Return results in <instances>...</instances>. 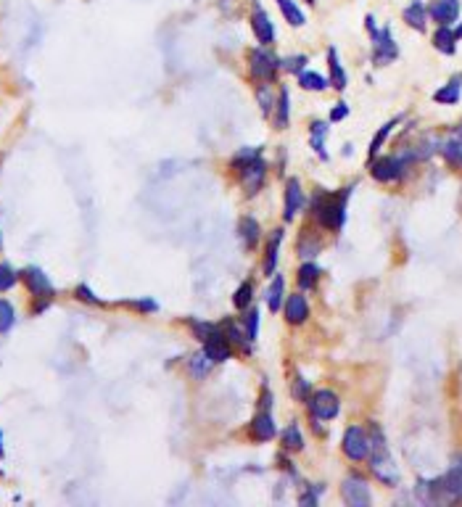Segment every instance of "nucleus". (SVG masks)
I'll return each instance as SVG.
<instances>
[{
  "mask_svg": "<svg viewBox=\"0 0 462 507\" xmlns=\"http://www.w3.org/2000/svg\"><path fill=\"white\" fill-rule=\"evenodd\" d=\"M0 452H3V436H0Z\"/></svg>",
  "mask_w": 462,
  "mask_h": 507,
  "instance_id": "nucleus-46",
  "label": "nucleus"
},
{
  "mask_svg": "<svg viewBox=\"0 0 462 507\" xmlns=\"http://www.w3.org/2000/svg\"><path fill=\"white\" fill-rule=\"evenodd\" d=\"M288 114H291V98H288V90L280 88V98H278V111H275V127L285 130V127H288Z\"/></svg>",
  "mask_w": 462,
  "mask_h": 507,
  "instance_id": "nucleus-25",
  "label": "nucleus"
},
{
  "mask_svg": "<svg viewBox=\"0 0 462 507\" xmlns=\"http://www.w3.org/2000/svg\"><path fill=\"white\" fill-rule=\"evenodd\" d=\"M16 314H14V307L6 301V298H0V333H6V330L14 325Z\"/></svg>",
  "mask_w": 462,
  "mask_h": 507,
  "instance_id": "nucleus-35",
  "label": "nucleus"
},
{
  "mask_svg": "<svg viewBox=\"0 0 462 507\" xmlns=\"http://www.w3.org/2000/svg\"><path fill=\"white\" fill-rule=\"evenodd\" d=\"M77 296L82 298V301H90V304H101L98 298L90 294V288H85V285H79V288H77Z\"/></svg>",
  "mask_w": 462,
  "mask_h": 507,
  "instance_id": "nucleus-43",
  "label": "nucleus"
},
{
  "mask_svg": "<svg viewBox=\"0 0 462 507\" xmlns=\"http://www.w3.org/2000/svg\"><path fill=\"white\" fill-rule=\"evenodd\" d=\"M235 172L240 175L243 180V185H246V191L249 193H259V188L264 185V175H267V164L259 159V156H253L249 162H235Z\"/></svg>",
  "mask_w": 462,
  "mask_h": 507,
  "instance_id": "nucleus-4",
  "label": "nucleus"
},
{
  "mask_svg": "<svg viewBox=\"0 0 462 507\" xmlns=\"http://www.w3.org/2000/svg\"><path fill=\"white\" fill-rule=\"evenodd\" d=\"M317 278H320V267L317 265H312V262L301 265V269H298V285L301 288H312L317 283Z\"/></svg>",
  "mask_w": 462,
  "mask_h": 507,
  "instance_id": "nucleus-31",
  "label": "nucleus"
},
{
  "mask_svg": "<svg viewBox=\"0 0 462 507\" xmlns=\"http://www.w3.org/2000/svg\"><path fill=\"white\" fill-rule=\"evenodd\" d=\"M454 40H457V37H454V32L441 24V30L436 32V37H433V45H436L439 50H444V53L452 56V53H454Z\"/></svg>",
  "mask_w": 462,
  "mask_h": 507,
  "instance_id": "nucleus-27",
  "label": "nucleus"
},
{
  "mask_svg": "<svg viewBox=\"0 0 462 507\" xmlns=\"http://www.w3.org/2000/svg\"><path fill=\"white\" fill-rule=\"evenodd\" d=\"M428 14L433 16V21L449 27V24L457 21V16H460V0H433Z\"/></svg>",
  "mask_w": 462,
  "mask_h": 507,
  "instance_id": "nucleus-13",
  "label": "nucleus"
},
{
  "mask_svg": "<svg viewBox=\"0 0 462 507\" xmlns=\"http://www.w3.org/2000/svg\"><path fill=\"white\" fill-rule=\"evenodd\" d=\"M454 37H462V24L457 27V32H454Z\"/></svg>",
  "mask_w": 462,
  "mask_h": 507,
  "instance_id": "nucleus-45",
  "label": "nucleus"
},
{
  "mask_svg": "<svg viewBox=\"0 0 462 507\" xmlns=\"http://www.w3.org/2000/svg\"><path fill=\"white\" fill-rule=\"evenodd\" d=\"M211 365H214V362L206 357V352H198V354H193V357L188 359V370H191L193 378H206V373L211 370Z\"/></svg>",
  "mask_w": 462,
  "mask_h": 507,
  "instance_id": "nucleus-22",
  "label": "nucleus"
},
{
  "mask_svg": "<svg viewBox=\"0 0 462 507\" xmlns=\"http://www.w3.org/2000/svg\"><path fill=\"white\" fill-rule=\"evenodd\" d=\"M425 19H428V11H425V6L415 0L412 6H407L404 8V21L412 27V30H425Z\"/></svg>",
  "mask_w": 462,
  "mask_h": 507,
  "instance_id": "nucleus-19",
  "label": "nucleus"
},
{
  "mask_svg": "<svg viewBox=\"0 0 462 507\" xmlns=\"http://www.w3.org/2000/svg\"><path fill=\"white\" fill-rule=\"evenodd\" d=\"M269 407H272V396H269V391L264 388L262 391V410H269Z\"/></svg>",
  "mask_w": 462,
  "mask_h": 507,
  "instance_id": "nucleus-44",
  "label": "nucleus"
},
{
  "mask_svg": "<svg viewBox=\"0 0 462 507\" xmlns=\"http://www.w3.org/2000/svg\"><path fill=\"white\" fill-rule=\"evenodd\" d=\"M441 484H444V492H449L452 497H462V460L454 463V468L441 478Z\"/></svg>",
  "mask_w": 462,
  "mask_h": 507,
  "instance_id": "nucleus-20",
  "label": "nucleus"
},
{
  "mask_svg": "<svg viewBox=\"0 0 462 507\" xmlns=\"http://www.w3.org/2000/svg\"><path fill=\"white\" fill-rule=\"evenodd\" d=\"M204 352L211 362H227L230 354H233V346H230V338L224 336L222 330H211L209 336L204 338Z\"/></svg>",
  "mask_w": 462,
  "mask_h": 507,
  "instance_id": "nucleus-9",
  "label": "nucleus"
},
{
  "mask_svg": "<svg viewBox=\"0 0 462 507\" xmlns=\"http://www.w3.org/2000/svg\"><path fill=\"white\" fill-rule=\"evenodd\" d=\"M341 494H343V502L349 507H367L373 502V497H370V486H367V481L359 476H349L343 481L341 486Z\"/></svg>",
  "mask_w": 462,
  "mask_h": 507,
  "instance_id": "nucleus-7",
  "label": "nucleus"
},
{
  "mask_svg": "<svg viewBox=\"0 0 462 507\" xmlns=\"http://www.w3.org/2000/svg\"><path fill=\"white\" fill-rule=\"evenodd\" d=\"M275 433H278V428H275V420L269 415V410H262L259 415H253L251 436L256 441H269V439H275Z\"/></svg>",
  "mask_w": 462,
  "mask_h": 507,
  "instance_id": "nucleus-16",
  "label": "nucleus"
},
{
  "mask_svg": "<svg viewBox=\"0 0 462 507\" xmlns=\"http://www.w3.org/2000/svg\"><path fill=\"white\" fill-rule=\"evenodd\" d=\"M309 410H312L314 420H333L338 415V410H341V402H338V396L328 391V388H323V391H314L309 394Z\"/></svg>",
  "mask_w": 462,
  "mask_h": 507,
  "instance_id": "nucleus-5",
  "label": "nucleus"
},
{
  "mask_svg": "<svg viewBox=\"0 0 462 507\" xmlns=\"http://www.w3.org/2000/svg\"><path fill=\"white\" fill-rule=\"evenodd\" d=\"M16 278H19V275H16L8 265H0V291H8V288L16 283Z\"/></svg>",
  "mask_w": 462,
  "mask_h": 507,
  "instance_id": "nucleus-38",
  "label": "nucleus"
},
{
  "mask_svg": "<svg viewBox=\"0 0 462 507\" xmlns=\"http://www.w3.org/2000/svg\"><path fill=\"white\" fill-rule=\"evenodd\" d=\"M283 288H285V280L280 275H275V280H272V285H269V291H267L269 312H280V309H283Z\"/></svg>",
  "mask_w": 462,
  "mask_h": 507,
  "instance_id": "nucleus-21",
  "label": "nucleus"
},
{
  "mask_svg": "<svg viewBox=\"0 0 462 507\" xmlns=\"http://www.w3.org/2000/svg\"><path fill=\"white\" fill-rule=\"evenodd\" d=\"M304 207V193H301V182L298 180H288L285 182V222H291Z\"/></svg>",
  "mask_w": 462,
  "mask_h": 507,
  "instance_id": "nucleus-12",
  "label": "nucleus"
},
{
  "mask_svg": "<svg viewBox=\"0 0 462 507\" xmlns=\"http://www.w3.org/2000/svg\"><path fill=\"white\" fill-rule=\"evenodd\" d=\"M441 153H444V159H447L449 164L462 166V124L457 127V130H454V133L449 135L447 140H444Z\"/></svg>",
  "mask_w": 462,
  "mask_h": 507,
  "instance_id": "nucleus-17",
  "label": "nucleus"
},
{
  "mask_svg": "<svg viewBox=\"0 0 462 507\" xmlns=\"http://www.w3.org/2000/svg\"><path fill=\"white\" fill-rule=\"evenodd\" d=\"M280 240H283V230H275V236L267 246V259H264V272L275 275V262H278V251H280Z\"/></svg>",
  "mask_w": 462,
  "mask_h": 507,
  "instance_id": "nucleus-24",
  "label": "nucleus"
},
{
  "mask_svg": "<svg viewBox=\"0 0 462 507\" xmlns=\"http://www.w3.org/2000/svg\"><path fill=\"white\" fill-rule=\"evenodd\" d=\"M460 88H462V75L452 77L449 85H444L441 90H436L433 101H436V104H457V101H460Z\"/></svg>",
  "mask_w": 462,
  "mask_h": 507,
  "instance_id": "nucleus-18",
  "label": "nucleus"
},
{
  "mask_svg": "<svg viewBox=\"0 0 462 507\" xmlns=\"http://www.w3.org/2000/svg\"><path fill=\"white\" fill-rule=\"evenodd\" d=\"M298 82H301V88L304 90H317V93L328 88V79L323 75H314V72H301V75H298Z\"/></svg>",
  "mask_w": 462,
  "mask_h": 507,
  "instance_id": "nucleus-30",
  "label": "nucleus"
},
{
  "mask_svg": "<svg viewBox=\"0 0 462 507\" xmlns=\"http://www.w3.org/2000/svg\"><path fill=\"white\" fill-rule=\"evenodd\" d=\"M328 59H330V72H333V88L343 90V88H346V72H343L341 61H338L336 48H330V50H328Z\"/></svg>",
  "mask_w": 462,
  "mask_h": 507,
  "instance_id": "nucleus-26",
  "label": "nucleus"
},
{
  "mask_svg": "<svg viewBox=\"0 0 462 507\" xmlns=\"http://www.w3.org/2000/svg\"><path fill=\"white\" fill-rule=\"evenodd\" d=\"M253 301V285L251 283H240L238 291L233 294V304L238 307V309H249Z\"/></svg>",
  "mask_w": 462,
  "mask_h": 507,
  "instance_id": "nucleus-32",
  "label": "nucleus"
},
{
  "mask_svg": "<svg viewBox=\"0 0 462 507\" xmlns=\"http://www.w3.org/2000/svg\"><path fill=\"white\" fill-rule=\"evenodd\" d=\"M283 447L291 449V452H298V449L304 447V439H301L298 425H288V428L283 431Z\"/></svg>",
  "mask_w": 462,
  "mask_h": 507,
  "instance_id": "nucleus-33",
  "label": "nucleus"
},
{
  "mask_svg": "<svg viewBox=\"0 0 462 507\" xmlns=\"http://www.w3.org/2000/svg\"><path fill=\"white\" fill-rule=\"evenodd\" d=\"M283 312H285V320H288L291 325H301V323H307V317H309V304H307V298L301 296V294H293V296H288V301L283 304Z\"/></svg>",
  "mask_w": 462,
  "mask_h": 507,
  "instance_id": "nucleus-14",
  "label": "nucleus"
},
{
  "mask_svg": "<svg viewBox=\"0 0 462 507\" xmlns=\"http://www.w3.org/2000/svg\"><path fill=\"white\" fill-rule=\"evenodd\" d=\"M346 114H349L346 104H338L336 108H333V111H330V119H333V122H341V119H346Z\"/></svg>",
  "mask_w": 462,
  "mask_h": 507,
  "instance_id": "nucleus-42",
  "label": "nucleus"
},
{
  "mask_svg": "<svg viewBox=\"0 0 462 507\" xmlns=\"http://www.w3.org/2000/svg\"><path fill=\"white\" fill-rule=\"evenodd\" d=\"M341 447H343V455H346L352 463H362V460H367V457H370V452H373L370 436H367L365 428H359V425L346 428Z\"/></svg>",
  "mask_w": 462,
  "mask_h": 507,
  "instance_id": "nucleus-3",
  "label": "nucleus"
},
{
  "mask_svg": "<svg viewBox=\"0 0 462 507\" xmlns=\"http://www.w3.org/2000/svg\"><path fill=\"white\" fill-rule=\"evenodd\" d=\"M256 98H259L262 111L269 114V111H272V106H275V95H272V90H269V82H262V85L256 88Z\"/></svg>",
  "mask_w": 462,
  "mask_h": 507,
  "instance_id": "nucleus-34",
  "label": "nucleus"
},
{
  "mask_svg": "<svg viewBox=\"0 0 462 507\" xmlns=\"http://www.w3.org/2000/svg\"><path fill=\"white\" fill-rule=\"evenodd\" d=\"M325 135H328V124L325 122H314L312 124V149L323 156V159H328V153H325Z\"/></svg>",
  "mask_w": 462,
  "mask_h": 507,
  "instance_id": "nucleus-28",
  "label": "nucleus"
},
{
  "mask_svg": "<svg viewBox=\"0 0 462 507\" xmlns=\"http://www.w3.org/2000/svg\"><path fill=\"white\" fill-rule=\"evenodd\" d=\"M243 328H246L249 341H256V336H259V312H256V309L246 314V320H243Z\"/></svg>",
  "mask_w": 462,
  "mask_h": 507,
  "instance_id": "nucleus-37",
  "label": "nucleus"
},
{
  "mask_svg": "<svg viewBox=\"0 0 462 507\" xmlns=\"http://www.w3.org/2000/svg\"><path fill=\"white\" fill-rule=\"evenodd\" d=\"M240 236H243L246 249H253L256 240H259V222H256L253 217H243V220H240Z\"/></svg>",
  "mask_w": 462,
  "mask_h": 507,
  "instance_id": "nucleus-23",
  "label": "nucleus"
},
{
  "mask_svg": "<svg viewBox=\"0 0 462 507\" xmlns=\"http://www.w3.org/2000/svg\"><path fill=\"white\" fill-rule=\"evenodd\" d=\"M304 64H307V59H304V56H296V59L285 61V69H288V72H304Z\"/></svg>",
  "mask_w": 462,
  "mask_h": 507,
  "instance_id": "nucleus-41",
  "label": "nucleus"
},
{
  "mask_svg": "<svg viewBox=\"0 0 462 507\" xmlns=\"http://www.w3.org/2000/svg\"><path fill=\"white\" fill-rule=\"evenodd\" d=\"M375 61L378 64H391V61L399 56V48L391 37V30H375Z\"/></svg>",
  "mask_w": 462,
  "mask_h": 507,
  "instance_id": "nucleus-11",
  "label": "nucleus"
},
{
  "mask_svg": "<svg viewBox=\"0 0 462 507\" xmlns=\"http://www.w3.org/2000/svg\"><path fill=\"white\" fill-rule=\"evenodd\" d=\"M251 30L256 35V40L262 45H269L275 40V27H272V21H269V16L256 6L253 8V16H251Z\"/></svg>",
  "mask_w": 462,
  "mask_h": 507,
  "instance_id": "nucleus-15",
  "label": "nucleus"
},
{
  "mask_svg": "<svg viewBox=\"0 0 462 507\" xmlns=\"http://www.w3.org/2000/svg\"><path fill=\"white\" fill-rule=\"evenodd\" d=\"M394 124H396V119L388 122V124H383V127H381V133H378V135H375V137H373V143H370V159H375V156H378V151H381V146L386 143V137H388V135H391V130H394Z\"/></svg>",
  "mask_w": 462,
  "mask_h": 507,
  "instance_id": "nucleus-36",
  "label": "nucleus"
},
{
  "mask_svg": "<svg viewBox=\"0 0 462 507\" xmlns=\"http://www.w3.org/2000/svg\"><path fill=\"white\" fill-rule=\"evenodd\" d=\"M278 66H280V59L269 50L267 45H262V48H256L251 53V75L259 79V82H269L275 72H278Z\"/></svg>",
  "mask_w": 462,
  "mask_h": 507,
  "instance_id": "nucleus-6",
  "label": "nucleus"
},
{
  "mask_svg": "<svg viewBox=\"0 0 462 507\" xmlns=\"http://www.w3.org/2000/svg\"><path fill=\"white\" fill-rule=\"evenodd\" d=\"M191 328H193L195 338H198V341H204V338L209 336L211 330H214V325H209V323H198V320H193V323H191Z\"/></svg>",
  "mask_w": 462,
  "mask_h": 507,
  "instance_id": "nucleus-39",
  "label": "nucleus"
},
{
  "mask_svg": "<svg viewBox=\"0 0 462 507\" xmlns=\"http://www.w3.org/2000/svg\"><path fill=\"white\" fill-rule=\"evenodd\" d=\"M410 162H412V156H383L381 162L373 164V178L381 182H394V180L402 178Z\"/></svg>",
  "mask_w": 462,
  "mask_h": 507,
  "instance_id": "nucleus-8",
  "label": "nucleus"
},
{
  "mask_svg": "<svg viewBox=\"0 0 462 507\" xmlns=\"http://www.w3.org/2000/svg\"><path fill=\"white\" fill-rule=\"evenodd\" d=\"M278 6H280V11H283L288 24H293V27H301V24H304V14L298 11L293 0H278Z\"/></svg>",
  "mask_w": 462,
  "mask_h": 507,
  "instance_id": "nucleus-29",
  "label": "nucleus"
},
{
  "mask_svg": "<svg viewBox=\"0 0 462 507\" xmlns=\"http://www.w3.org/2000/svg\"><path fill=\"white\" fill-rule=\"evenodd\" d=\"M21 280L27 283V288H30V294L35 298H50L53 296V285H50V280L43 275V269L37 267H30L21 272Z\"/></svg>",
  "mask_w": 462,
  "mask_h": 507,
  "instance_id": "nucleus-10",
  "label": "nucleus"
},
{
  "mask_svg": "<svg viewBox=\"0 0 462 507\" xmlns=\"http://www.w3.org/2000/svg\"><path fill=\"white\" fill-rule=\"evenodd\" d=\"M373 436L375 441L370 439V444L375 447V455H373V473L383 484H388V486H396L399 484V470H396V465H394V460H391V455H388L386 449V441H383V433L378 431L373 425Z\"/></svg>",
  "mask_w": 462,
  "mask_h": 507,
  "instance_id": "nucleus-2",
  "label": "nucleus"
},
{
  "mask_svg": "<svg viewBox=\"0 0 462 507\" xmlns=\"http://www.w3.org/2000/svg\"><path fill=\"white\" fill-rule=\"evenodd\" d=\"M346 198H349V191L338 193H320L314 195V214H317V222L328 230H341L343 222H346Z\"/></svg>",
  "mask_w": 462,
  "mask_h": 507,
  "instance_id": "nucleus-1",
  "label": "nucleus"
},
{
  "mask_svg": "<svg viewBox=\"0 0 462 507\" xmlns=\"http://www.w3.org/2000/svg\"><path fill=\"white\" fill-rule=\"evenodd\" d=\"M293 396H296V399H304V402L309 399V383H307L304 378H296V383H293Z\"/></svg>",
  "mask_w": 462,
  "mask_h": 507,
  "instance_id": "nucleus-40",
  "label": "nucleus"
}]
</instances>
